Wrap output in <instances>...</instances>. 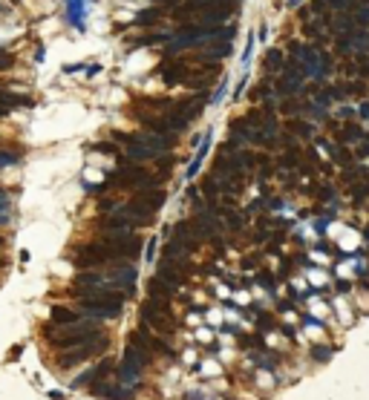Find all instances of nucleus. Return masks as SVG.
Returning a JSON list of instances; mask_svg holds the SVG:
<instances>
[{
	"label": "nucleus",
	"instance_id": "obj_1",
	"mask_svg": "<svg viewBox=\"0 0 369 400\" xmlns=\"http://www.w3.org/2000/svg\"><path fill=\"white\" fill-rule=\"evenodd\" d=\"M95 337H104L101 328H95V325H81V328H72V331H67V334H52L49 340L55 343V348H75V345L92 343Z\"/></svg>",
	"mask_w": 369,
	"mask_h": 400
},
{
	"label": "nucleus",
	"instance_id": "obj_2",
	"mask_svg": "<svg viewBox=\"0 0 369 400\" xmlns=\"http://www.w3.org/2000/svg\"><path fill=\"white\" fill-rule=\"evenodd\" d=\"M104 348H107V337H98V343H84V345H75L72 351L58 357V368H72L84 363V360H90L92 354H101Z\"/></svg>",
	"mask_w": 369,
	"mask_h": 400
},
{
	"label": "nucleus",
	"instance_id": "obj_3",
	"mask_svg": "<svg viewBox=\"0 0 369 400\" xmlns=\"http://www.w3.org/2000/svg\"><path fill=\"white\" fill-rule=\"evenodd\" d=\"M92 394H98V397H107V400H133V389H127V386H104V383H95L90 386Z\"/></svg>",
	"mask_w": 369,
	"mask_h": 400
},
{
	"label": "nucleus",
	"instance_id": "obj_4",
	"mask_svg": "<svg viewBox=\"0 0 369 400\" xmlns=\"http://www.w3.org/2000/svg\"><path fill=\"white\" fill-rule=\"evenodd\" d=\"M52 322H58V325H72V322H78V314L69 308H52Z\"/></svg>",
	"mask_w": 369,
	"mask_h": 400
},
{
	"label": "nucleus",
	"instance_id": "obj_5",
	"mask_svg": "<svg viewBox=\"0 0 369 400\" xmlns=\"http://www.w3.org/2000/svg\"><path fill=\"white\" fill-rule=\"evenodd\" d=\"M311 357H314V360H329V357H332V348H326V345H314V348H311Z\"/></svg>",
	"mask_w": 369,
	"mask_h": 400
}]
</instances>
